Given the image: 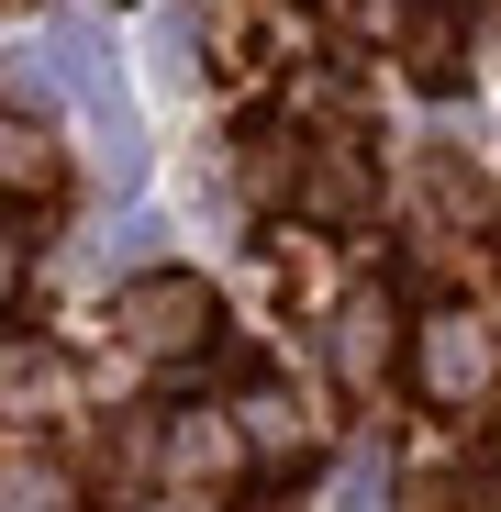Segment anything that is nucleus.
Masks as SVG:
<instances>
[{"instance_id":"1","label":"nucleus","mask_w":501,"mask_h":512,"mask_svg":"<svg viewBox=\"0 0 501 512\" xmlns=\"http://www.w3.org/2000/svg\"><path fill=\"white\" fill-rule=\"evenodd\" d=\"M34 78H45V90H67L78 112H90V134H101V179H112V190H134V179H145V134H134V101H123V78H112L101 23H90V12H67V23L45 34Z\"/></svg>"},{"instance_id":"3","label":"nucleus","mask_w":501,"mask_h":512,"mask_svg":"<svg viewBox=\"0 0 501 512\" xmlns=\"http://www.w3.org/2000/svg\"><path fill=\"white\" fill-rule=\"evenodd\" d=\"M468 379H479V334H457V323H446V334H435V390L457 401Z\"/></svg>"},{"instance_id":"2","label":"nucleus","mask_w":501,"mask_h":512,"mask_svg":"<svg viewBox=\"0 0 501 512\" xmlns=\"http://www.w3.org/2000/svg\"><path fill=\"white\" fill-rule=\"evenodd\" d=\"M134 312H145V323H134L145 346H179V334H190V290H145Z\"/></svg>"}]
</instances>
